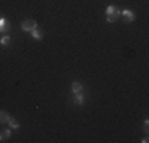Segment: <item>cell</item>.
Masks as SVG:
<instances>
[{"label":"cell","instance_id":"3957f363","mask_svg":"<svg viewBox=\"0 0 149 143\" xmlns=\"http://www.w3.org/2000/svg\"><path fill=\"white\" fill-rule=\"evenodd\" d=\"M120 16L124 18V21H125L127 24L135 21V13L132 11V10H124V11H120Z\"/></svg>","mask_w":149,"mask_h":143},{"label":"cell","instance_id":"7a4b0ae2","mask_svg":"<svg viewBox=\"0 0 149 143\" xmlns=\"http://www.w3.org/2000/svg\"><path fill=\"white\" fill-rule=\"evenodd\" d=\"M37 26H38V24H37V21H35V19H26V21L21 22V29H22L24 32H32Z\"/></svg>","mask_w":149,"mask_h":143},{"label":"cell","instance_id":"52a82bcc","mask_svg":"<svg viewBox=\"0 0 149 143\" xmlns=\"http://www.w3.org/2000/svg\"><path fill=\"white\" fill-rule=\"evenodd\" d=\"M11 135V129H5V130L0 132V142H6Z\"/></svg>","mask_w":149,"mask_h":143},{"label":"cell","instance_id":"277c9868","mask_svg":"<svg viewBox=\"0 0 149 143\" xmlns=\"http://www.w3.org/2000/svg\"><path fill=\"white\" fill-rule=\"evenodd\" d=\"M30 34H32V38H35V40H38V41H40V40H43V37H45V32H43V29H40L38 26L35 27L33 30L30 32Z\"/></svg>","mask_w":149,"mask_h":143},{"label":"cell","instance_id":"8fae6325","mask_svg":"<svg viewBox=\"0 0 149 143\" xmlns=\"http://www.w3.org/2000/svg\"><path fill=\"white\" fill-rule=\"evenodd\" d=\"M10 43H11V37H8V35H3V37L0 38V45L2 46H8Z\"/></svg>","mask_w":149,"mask_h":143},{"label":"cell","instance_id":"5b68a950","mask_svg":"<svg viewBox=\"0 0 149 143\" xmlns=\"http://www.w3.org/2000/svg\"><path fill=\"white\" fill-rule=\"evenodd\" d=\"M73 102L76 103V105H83V103H84V94H83V91H79V92H76V94H74Z\"/></svg>","mask_w":149,"mask_h":143},{"label":"cell","instance_id":"6da1fadb","mask_svg":"<svg viewBox=\"0 0 149 143\" xmlns=\"http://www.w3.org/2000/svg\"><path fill=\"white\" fill-rule=\"evenodd\" d=\"M120 18V10L118 8L116 5H109L108 8H106V21L108 22H116V21H119Z\"/></svg>","mask_w":149,"mask_h":143},{"label":"cell","instance_id":"9c48e42d","mask_svg":"<svg viewBox=\"0 0 149 143\" xmlns=\"http://www.w3.org/2000/svg\"><path fill=\"white\" fill-rule=\"evenodd\" d=\"M10 30V26L6 22L5 18H0V32H8Z\"/></svg>","mask_w":149,"mask_h":143},{"label":"cell","instance_id":"7c38bea8","mask_svg":"<svg viewBox=\"0 0 149 143\" xmlns=\"http://www.w3.org/2000/svg\"><path fill=\"white\" fill-rule=\"evenodd\" d=\"M143 130L146 132V134L149 132V121H148V119H146V121H144V123H143Z\"/></svg>","mask_w":149,"mask_h":143},{"label":"cell","instance_id":"30bf717a","mask_svg":"<svg viewBox=\"0 0 149 143\" xmlns=\"http://www.w3.org/2000/svg\"><path fill=\"white\" fill-rule=\"evenodd\" d=\"M83 91V84L79 83V81H74V83H72V92L73 94H76V92Z\"/></svg>","mask_w":149,"mask_h":143},{"label":"cell","instance_id":"4fadbf2b","mask_svg":"<svg viewBox=\"0 0 149 143\" xmlns=\"http://www.w3.org/2000/svg\"><path fill=\"white\" fill-rule=\"evenodd\" d=\"M148 142H149L148 135H146V137H143V138H141V143H148Z\"/></svg>","mask_w":149,"mask_h":143},{"label":"cell","instance_id":"8992f818","mask_svg":"<svg viewBox=\"0 0 149 143\" xmlns=\"http://www.w3.org/2000/svg\"><path fill=\"white\" fill-rule=\"evenodd\" d=\"M10 118H11V116H10L8 111H5V110H0V124H6Z\"/></svg>","mask_w":149,"mask_h":143},{"label":"cell","instance_id":"ba28073f","mask_svg":"<svg viewBox=\"0 0 149 143\" xmlns=\"http://www.w3.org/2000/svg\"><path fill=\"white\" fill-rule=\"evenodd\" d=\"M6 124H8L10 129H13V130H17V129H19V123H17V119H15V118H10Z\"/></svg>","mask_w":149,"mask_h":143}]
</instances>
